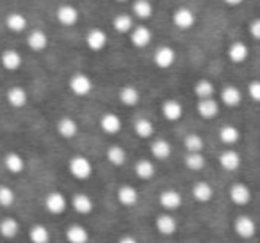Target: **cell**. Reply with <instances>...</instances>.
I'll return each instance as SVG.
<instances>
[{
    "instance_id": "6da1fadb",
    "label": "cell",
    "mask_w": 260,
    "mask_h": 243,
    "mask_svg": "<svg viewBox=\"0 0 260 243\" xmlns=\"http://www.w3.org/2000/svg\"><path fill=\"white\" fill-rule=\"evenodd\" d=\"M68 171L75 179H79V181H86V179H89L91 176H93V164H91V160L87 156L75 154V156L70 158Z\"/></svg>"
},
{
    "instance_id": "7a4b0ae2",
    "label": "cell",
    "mask_w": 260,
    "mask_h": 243,
    "mask_svg": "<svg viewBox=\"0 0 260 243\" xmlns=\"http://www.w3.org/2000/svg\"><path fill=\"white\" fill-rule=\"evenodd\" d=\"M68 208V199L59 190H52L45 195V210L52 215H62Z\"/></svg>"
},
{
    "instance_id": "3957f363",
    "label": "cell",
    "mask_w": 260,
    "mask_h": 243,
    "mask_svg": "<svg viewBox=\"0 0 260 243\" xmlns=\"http://www.w3.org/2000/svg\"><path fill=\"white\" fill-rule=\"evenodd\" d=\"M234 231L239 238L251 239L256 234V222L249 215H239L234 220Z\"/></svg>"
},
{
    "instance_id": "277c9868",
    "label": "cell",
    "mask_w": 260,
    "mask_h": 243,
    "mask_svg": "<svg viewBox=\"0 0 260 243\" xmlns=\"http://www.w3.org/2000/svg\"><path fill=\"white\" fill-rule=\"evenodd\" d=\"M68 86H70V91H72L75 96L84 98V96H87V94H91V91H93V80L87 75H84V73H75V75L70 78Z\"/></svg>"
},
{
    "instance_id": "5b68a950",
    "label": "cell",
    "mask_w": 260,
    "mask_h": 243,
    "mask_svg": "<svg viewBox=\"0 0 260 243\" xmlns=\"http://www.w3.org/2000/svg\"><path fill=\"white\" fill-rule=\"evenodd\" d=\"M184 202V197L178 190H173V188H166L159 193V204L162 210H166L168 213L170 211H177L178 208L182 206Z\"/></svg>"
},
{
    "instance_id": "8992f818",
    "label": "cell",
    "mask_w": 260,
    "mask_h": 243,
    "mask_svg": "<svg viewBox=\"0 0 260 243\" xmlns=\"http://www.w3.org/2000/svg\"><path fill=\"white\" fill-rule=\"evenodd\" d=\"M228 197H230V200L235 206L242 208L251 202V190H249V186L244 185V183H234V185L230 186V190H228Z\"/></svg>"
},
{
    "instance_id": "52a82bcc",
    "label": "cell",
    "mask_w": 260,
    "mask_h": 243,
    "mask_svg": "<svg viewBox=\"0 0 260 243\" xmlns=\"http://www.w3.org/2000/svg\"><path fill=\"white\" fill-rule=\"evenodd\" d=\"M155 229L160 236H173L178 229V220L171 213H160L155 218Z\"/></svg>"
},
{
    "instance_id": "ba28073f",
    "label": "cell",
    "mask_w": 260,
    "mask_h": 243,
    "mask_svg": "<svg viewBox=\"0 0 260 243\" xmlns=\"http://www.w3.org/2000/svg\"><path fill=\"white\" fill-rule=\"evenodd\" d=\"M177 61V52L171 47H160L153 54V62L159 69H170Z\"/></svg>"
},
{
    "instance_id": "9c48e42d",
    "label": "cell",
    "mask_w": 260,
    "mask_h": 243,
    "mask_svg": "<svg viewBox=\"0 0 260 243\" xmlns=\"http://www.w3.org/2000/svg\"><path fill=\"white\" fill-rule=\"evenodd\" d=\"M116 199L121 206L125 208H132L139 202V192L136 186L132 185H121L116 192Z\"/></svg>"
},
{
    "instance_id": "30bf717a",
    "label": "cell",
    "mask_w": 260,
    "mask_h": 243,
    "mask_svg": "<svg viewBox=\"0 0 260 243\" xmlns=\"http://www.w3.org/2000/svg\"><path fill=\"white\" fill-rule=\"evenodd\" d=\"M219 165L224 169V171H228V172H234V171H239V167L242 165V158H241V154L237 153L235 149H224V151H221L219 153Z\"/></svg>"
},
{
    "instance_id": "8fae6325",
    "label": "cell",
    "mask_w": 260,
    "mask_h": 243,
    "mask_svg": "<svg viewBox=\"0 0 260 243\" xmlns=\"http://www.w3.org/2000/svg\"><path fill=\"white\" fill-rule=\"evenodd\" d=\"M191 195L196 202H210L214 197V186L209 181H196L191 188Z\"/></svg>"
},
{
    "instance_id": "7c38bea8",
    "label": "cell",
    "mask_w": 260,
    "mask_h": 243,
    "mask_svg": "<svg viewBox=\"0 0 260 243\" xmlns=\"http://www.w3.org/2000/svg\"><path fill=\"white\" fill-rule=\"evenodd\" d=\"M196 23V16L194 13L189 8H178L177 11L173 13V25L180 30H187L191 29Z\"/></svg>"
},
{
    "instance_id": "4fadbf2b",
    "label": "cell",
    "mask_w": 260,
    "mask_h": 243,
    "mask_svg": "<svg viewBox=\"0 0 260 243\" xmlns=\"http://www.w3.org/2000/svg\"><path fill=\"white\" fill-rule=\"evenodd\" d=\"M121 119H119L118 114H114V112H105L104 115L100 117V128L104 133H107V135H116V133L121 132Z\"/></svg>"
},
{
    "instance_id": "5bb4252c",
    "label": "cell",
    "mask_w": 260,
    "mask_h": 243,
    "mask_svg": "<svg viewBox=\"0 0 260 243\" xmlns=\"http://www.w3.org/2000/svg\"><path fill=\"white\" fill-rule=\"evenodd\" d=\"M0 62H2L4 69H8V71H16V69L22 68L23 59H22V54H20L18 50H15V48H8V50H4L2 52V55H0Z\"/></svg>"
},
{
    "instance_id": "9a60e30c",
    "label": "cell",
    "mask_w": 260,
    "mask_h": 243,
    "mask_svg": "<svg viewBox=\"0 0 260 243\" xmlns=\"http://www.w3.org/2000/svg\"><path fill=\"white\" fill-rule=\"evenodd\" d=\"M72 208L79 215H89V213H93V210H94V202L87 193L77 192V193H73V197H72Z\"/></svg>"
},
{
    "instance_id": "2e32d148",
    "label": "cell",
    "mask_w": 260,
    "mask_h": 243,
    "mask_svg": "<svg viewBox=\"0 0 260 243\" xmlns=\"http://www.w3.org/2000/svg\"><path fill=\"white\" fill-rule=\"evenodd\" d=\"M130 43L138 48H145L152 43V30L145 25H138L130 30Z\"/></svg>"
},
{
    "instance_id": "e0dca14e",
    "label": "cell",
    "mask_w": 260,
    "mask_h": 243,
    "mask_svg": "<svg viewBox=\"0 0 260 243\" xmlns=\"http://www.w3.org/2000/svg\"><path fill=\"white\" fill-rule=\"evenodd\" d=\"M160 112L162 115L168 119V121L175 123V121H180L182 115H184V107L178 100H166L160 107Z\"/></svg>"
},
{
    "instance_id": "ac0fdd59",
    "label": "cell",
    "mask_w": 260,
    "mask_h": 243,
    "mask_svg": "<svg viewBox=\"0 0 260 243\" xmlns=\"http://www.w3.org/2000/svg\"><path fill=\"white\" fill-rule=\"evenodd\" d=\"M86 45L91 52H102L107 45V34L102 29H91L86 36Z\"/></svg>"
},
{
    "instance_id": "d6986e66",
    "label": "cell",
    "mask_w": 260,
    "mask_h": 243,
    "mask_svg": "<svg viewBox=\"0 0 260 243\" xmlns=\"http://www.w3.org/2000/svg\"><path fill=\"white\" fill-rule=\"evenodd\" d=\"M79 11H77V8H73V6L66 4V6H61V8L57 9V13H55V18H57V22L61 23V25L64 27H72L75 25L77 22H79Z\"/></svg>"
},
{
    "instance_id": "ffe728a7",
    "label": "cell",
    "mask_w": 260,
    "mask_h": 243,
    "mask_svg": "<svg viewBox=\"0 0 260 243\" xmlns=\"http://www.w3.org/2000/svg\"><path fill=\"white\" fill-rule=\"evenodd\" d=\"M68 243H89V231L80 224H72L64 232Z\"/></svg>"
},
{
    "instance_id": "44dd1931",
    "label": "cell",
    "mask_w": 260,
    "mask_h": 243,
    "mask_svg": "<svg viewBox=\"0 0 260 243\" xmlns=\"http://www.w3.org/2000/svg\"><path fill=\"white\" fill-rule=\"evenodd\" d=\"M134 172H136V176H138L139 179H143V181H148V179H152L153 176L157 174V167H155V164H153L152 160H148V158H141V160L136 161Z\"/></svg>"
},
{
    "instance_id": "7402d4cb",
    "label": "cell",
    "mask_w": 260,
    "mask_h": 243,
    "mask_svg": "<svg viewBox=\"0 0 260 243\" xmlns=\"http://www.w3.org/2000/svg\"><path fill=\"white\" fill-rule=\"evenodd\" d=\"M20 234V222L15 217H4L0 220V236L4 239H15Z\"/></svg>"
},
{
    "instance_id": "603a6c76",
    "label": "cell",
    "mask_w": 260,
    "mask_h": 243,
    "mask_svg": "<svg viewBox=\"0 0 260 243\" xmlns=\"http://www.w3.org/2000/svg\"><path fill=\"white\" fill-rule=\"evenodd\" d=\"M150 153L155 160H168L173 153V147L166 139H155L150 144Z\"/></svg>"
},
{
    "instance_id": "cb8c5ba5",
    "label": "cell",
    "mask_w": 260,
    "mask_h": 243,
    "mask_svg": "<svg viewBox=\"0 0 260 243\" xmlns=\"http://www.w3.org/2000/svg\"><path fill=\"white\" fill-rule=\"evenodd\" d=\"M249 48L242 41H234V43L228 47V59H230L234 64H242V62L248 59Z\"/></svg>"
},
{
    "instance_id": "d4e9b609",
    "label": "cell",
    "mask_w": 260,
    "mask_h": 243,
    "mask_svg": "<svg viewBox=\"0 0 260 243\" xmlns=\"http://www.w3.org/2000/svg\"><path fill=\"white\" fill-rule=\"evenodd\" d=\"M55 128H57L59 135L66 140L73 139V137H77V133H79V125H77V121L73 117H61L57 121Z\"/></svg>"
},
{
    "instance_id": "484cf974",
    "label": "cell",
    "mask_w": 260,
    "mask_h": 243,
    "mask_svg": "<svg viewBox=\"0 0 260 243\" xmlns=\"http://www.w3.org/2000/svg\"><path fill=\"white\" fill-rule=\"evenodd\" d=\"M4 167L11 174H22L25 171V160H23V156L20 153L11 151V153H8L4 156Z\"/></svg>"
},
{
    "instance_id": "4316f807",
    "label": "cell",
    "mask_w": 260,
    "mask_h": 243,
    "mask_svg": "<svg viewBox=\"0 0 260 243\" xmlns=\"http://www.w3.org/2000/svg\"><path fill=\"white\" fill-rule=\"evenodd\" d=\"M221 101H223V105H226V107H239V105L242 103V93L239 87L235 86H226L223 87V91H221Z\"/></svg>"
},
{
    "instance_id": "83f0119b",
    "label": "cell",
    "mask_w": 260,
    "mask_h": 243,
    "mask_svg": "<svg viewBox=\"0 0 260 243\" xmlns=\"http://www.w3.org/2000/svg\"><path fill=\"white\" fill-rule=\"evenodd\" d=\"M196 110H198L200 117L214 119L217 114H219V103H217L214 98H209V100H200L198 105H196Z\"/></svg>"
},
{
    "instance_id": "f1b7e54d",
    "label": "cell",
    "mask_w": 260,
    "mask_h": 243,
    "mask_svg": "<svg viewBox=\"0 0 260 243\" xmlns=\"http://www.w3.org/2000/svg\"><path fill=\"white\" fill-rule=\"evenodd\" d=\"M118 98H119V101L125 105V107H136V105L141 101V93H139L138 87L125 86V87H121Z\"/></svg>"
},
{
    "instance_id": "f546056e",
    "label": "cell",
    "mask_w": 260,
    "mask_h": 243,
    "mask_svg": "<svg viewBox=\"0 0 260 243\" xmlns=\"http://www.w3.org/2000/svg\"><path fill=\"white\" fill-rule=\"evenodd\" d=\"M8 98V103L11 105L13 108H22L27 105V100H29V94L23 87H11L6 94Z\"/></svg>"
},
{
    "instance_id": "4dcf8cb0",
    "label": "cell",
    "mask_w": 260,
    "mask_h": 243,
    "mask_svg": "<svg viewBox=\"0 0 260 243\" xmlns=\"http://www.w3.org/2000/svg\"><path fill=\"white\" fill-rule=\"evenodd\" d=\"M105 158L111 165L114 167H123L126 164V151L123 149L121 146L114 144V146H109L107 151H105Z\"/></svg>"
},
{
    "instance_id": "1f68e13d",
    "label": "cell",
    "mask_w": 260,
    "mask_h": 243,
    "mask_svg": "<svg viewBox=\"0 0 260 243\" xmlns=\"http://www.w3.org/2000/svg\"><path fill=\"white\" fill-rule=\"evenodd\" d=\"M219 140L224 146H235L241 140V132L237 126L234 125H224L219 128Z\"/></svg>"
},
{
    "instance_id": "d6a6232c",
    "label": "cell",
    "mask_w": 260,
    "mask_h": 243,
    "mask_svg": "<svg viewBox=\"0 0 260 243\" xmlns=\"http://www.w3.org/2000/svg\"><path fill=\"white\" fill-rule=\"evenodd\" d=\"M27 45H29L30 50L34 52H43L45 48L48 47V36L43 32V30H32V32H29V36H27Z\"/></svg>"
},
{
    "instance_id": "836d02e7",
    "label": "cell",
    "mask_w": 260,
    "mask_h": 243,
    "mask_svg": "<svg viewBox=\"0 0 260 243\" xmlns=\"http://www.w3.org/2000/svg\"><path fill=\"white\" fill-rule=\"evenodd\" d=\"M6 27H8L11 32L20 34L27 29V18L22 13H9V15L6 16Z\"/></svg>"
},
{
    "instance_id": "e575fe53",
    "label": "cell",
    "mask_w": 260,
    "mask_h": 243,
    "mask_svg": "<svg viewBox=\"0 0 260 243\" xmlns=\"http://www.w3.org/2000/svg\"><path fill=\"white\" fill-rule=\"evenodd\" d=\"M134 132L139 139H152L153 133H155V126L150 119L146 117H139L134 121Z\"/></svg>"
},
{
    "instance_id": "d590c367",
    "label": "cell",
    "mask_w": 260,
    "mask_h": 243,
    "mask_svg": "<svg viewBox=\"0 0 260 243\" xmlns=\"http://www.w3.org/2000/svg\"><path fill=\"white\" fill-rule=\"evenodd\" d=\"M132 13L136 18L139 20H148L153 15V6L150 0H134L132 2Z\"/></svg>"
},
{
    "instance_id": "8d00e7d4",
    "label": "cell",
    "mask_w": 260,
    "mask_h": 243,
    "mask_svg": "<svg viewBox=\"0 0 260 243\" xmlns=\"http://www.w3.org/2000/svg\"><path fill=\"white\" fill-rule=\"evenodd\" d=\"M50 231L43 224H34L29 229V239L30 243H50Z\"/></svg>"
},
{
    "instance_id": "74e56055",
    "label": "cell",
    "mask_w": 260,
    "mask_h": 243,
    "mask_svg": "<svg viewBox=\"0 0 260 243\" xmlns=\"http://www.w3.org/2000/svg\"><path fill=\"white\" fill-rule=\"evenodd\" d=\"M214 93H216V87H214V84L210 80L202 78L194 84V94L200 100H209V98L214 96Z\"/></svg>"
},
{
    "instance_id": "f35d334b",
    "label": "cell",
    "mask_w": 260,
    "mask_h": 243,
    "mask_svg": "<svg viewBox=\"0 0 260 243\" xmlns=\"http://www.w3.org/2000/svg\"><path fill=\"white\" fill-rule=\"evenodd\" d=\"M112 27H114L116 32L119 34H130V30L134 29V20L130 15H118L114 20H112Z\"/></svg>"
},
{
    "instance_id": "ab89813d",
    "label": "cell",
    "mask_w": 260,
    "mask_h": 243,
    "mask_svg": "<svg viewBox=\"0 0 260 243\" xmlns=\"http://www.w3.org/2000/svg\"><path fill=\"white\" fill-rule=\"evenodd\" d=\"M185 167L189 171H194V172H200L203 171V167L207 165V160L202 153H187L185 154V160H184Z\"/></svg>"
},
{
    "instance_id": "60d3db41",
    "label": "cell",
    "mask_w": 260,
    "mask_h": 243,
    "mask_svg": "<svg viewBox=\"0 0 260 243\" xmlns=\"http://www.w3.org/2000/svg\"><path fill=\"white\" fill-rule=\"evenodd\" d=\"M184 146L187 149V153H202L203 147H205V142H203V137L198 135V133H189L184 139Z\"/></svg>"
},
{
    "instance_id": "b9f144b4",
    "label": "cell",
    "mask_w": 260,
    "mask_h": 243,
    "mask_svg": "<svg viewBox=\"0 0 260 243\" xmlns=\"http://www.w3.org/2000/svg\"><path fill=\"white\" fill-rule=\"evenodd\" d=\"M16 200V193L11 186L8 185H0V206L2 208H9L13 206Z\"/></svg>"
},
{
    "instance_id": "7bdbcfd3",
    "label": "cell",
    "mask_w": 260,
    "mask_h": 243,
    "mask_svg": "<svg viewBox=\"0 0 260 243\" xmlns=\"http://www.w3.org/2000/svg\"><path fill=\"white\" fill-rule=\"evenodd\" d=\"M248 94L253 101L260 103V80H251L248 84Z\"/></svg>"
},
{
    "instance_id": "ee69618b",
    "label": "cell",
    "mask_w": 260,
    "mask_h": 243,
    "mask_svg": "<svg viewBox=\"0 0 260 243\" xmlns=\"http://www.w3.org/2000/svg\"><path fill=\"white\" fill-rule=\"evenodd\" d=\"M249 34H251L253 39L260 41V18L253 20V22L249 23Z\"/></svg>"
},
{
    "instance_id": "f6af8a7d",
    "label": "cell",
    "mask_w": 260,
    "mask_h": 243,
    "mask_svg": "<svg viewBox=\"0 0 260 243\" xmlns=\"http://www.w3.org/2000/svg\"><path fill=\"white\" fill-rule=\"evenodd\" d=\"M116 243H139V239L132 234H123V236H119Z\"/></svg>"
},
{
    "instance_id": "bcb514c9",
    "label": "cell",
    "mask_w": 260,
    "mask_h": 243,
    "mask_svg": "<svg viewBox=\"0 0 260 243\" xmlns=\"http://www.w3.org/2000/svg\"><path fill=\"white\" fill-rule=\"evenodd\" d=\"M242 2H244V0H224V4L232 6V8H234V6H241Z\"/></svg>"
},
{
    "instance_id": "7dc6e473",
    "label": "cell",
    "mask_w": 260,
    "mask_h": 243,
    "mask_svg": "<svg viewBox=\"0 0 260 243\" xmlns=\"http://www.w3.org/2000/svg\"><path fill=\"white\" fill-rule=\"evenodd\" d=\"M116 2H128V0H116Z\"/></svg>"
}]
</instances>
